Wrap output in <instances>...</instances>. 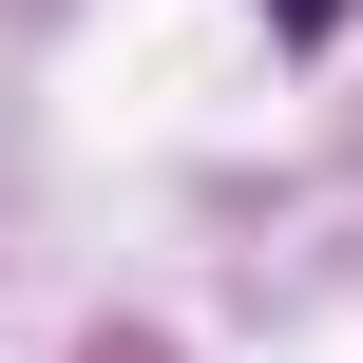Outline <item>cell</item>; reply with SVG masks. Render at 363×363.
Segmentation results:
<instances>
[{
  "instance_id": "1",
  "label": "cell",
  "mask_w": 363,
  "mask_h": 363,
  "mask_svg": "<svg viewBox=\"0 0 363 363\" xmlns=\"http://www.w3.org/2000/svg\"><path fill=\"white\" fill-rule=\"evenodd\" d=\"M268 38H345V0H268Z\"/></svg>"
}]
</instances>
